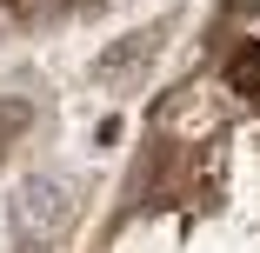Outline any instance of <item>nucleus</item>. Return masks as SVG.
I'll list each match as a JSON object with an SVG mask.
<instances>
[{"label":"nucleus","mask_w":260,"mask_h":253,"mask_svg":"<svg viewBox=\"0 0 260 253\" xmlns=\"http://www.w3.org/2000/svg\"><path fill=\"white\" fill-rule=\"evenodd\" d=\"M27 120H34V114H27V100H0V140H14Z\"/></svg>","instance_id":"7ed1b4c3"},{"label":"nucleus","mask_w":260,"mask_h":253,"mask_svg":"<svg viewBox=\"0 0 260 253\" xmlns=\"http://www.w3.org/2000/svg\"><path fill=\"white\" fill-rule=\"evenodd\" d=\"M227 87H234L240 100H260V40H247L240 54L227 60Z\"/></svg>","instance_id":"f03ea898"},{"label":"nucleus","mask_w":260,"mask_h":253,"mask_svg":"<svg viewBox=\"0 0 260 253\" xmlns=\"http://www.w3.org/2000/svg\"><path fill=\"white\" fill-rule=\"evenodd\" d=\"M60 227H67V187L60 180H27L14 193V233L27 246H47Z\"/></svg>","instance_id":"f257e3e1"}]
</instances>
